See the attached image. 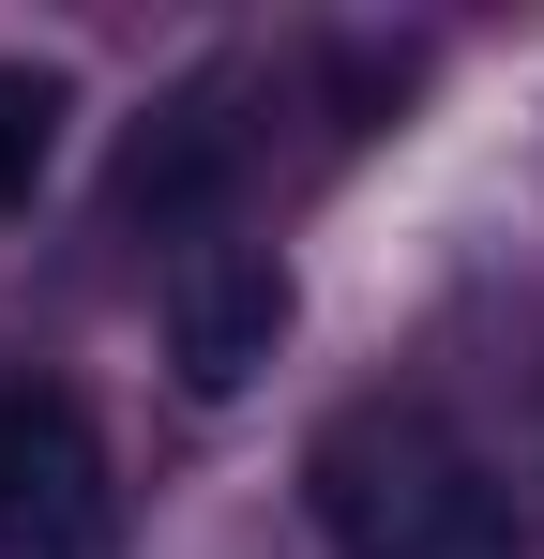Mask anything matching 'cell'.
<instances>
[{
    "label": "cell",
    "instance_id": "cell-1",
    "mask_svg": "<svg viewBox=\"0 0 544 559\" xmlns=\"http://www.w3.org/2000/svg\"><path fill=\"white\" fill-rule=\"evenodd\" d=\"M303 484H318L333 559H530L499 468L469 454L439 408H348V424L303 454Z\"/></svg>",
    "mask_w": 544,
    "mask_h": 559
},
{
    "label": "cell",
    "instance_id": "cell-3",
    "mask_svg": "<svg viewBox=\"0 0 544 559\" xmlns=\"http://www.w3.org/2000/svg\"><path fill=\"white\" fill-rule=\"evenodd\" d=\"M287 333V273L243 258V242H197L167 273V348H181V393H243Z\"/></svg>",
    "mask_w": 544,
    "mask_h": 559
},
{
    "label": "cell",
    "instance_id": "cell-2",
    "mask_svg": "<svg viewBox=\"0 0 544 559\" xmlns=\"http://www.w3.org/2000/svg\"><path fill=\"white\" fill-rule=\"evenodd\" d=\"M106 514V454L61 393H0V559H76Z\"/></svg>",
    "mask_w": 544,
    "mask_h": 559
},
{
    "label": "cell",
    "instance_id": "cell-4",
    "mask_svg": "<svg viewBox=\"0 0 544 559\" xmlns=\"http://www.w3.org/2000/svg\"><path fill=\"white\" fill-rule=\"evenodd\" d=\"M227 76H197V92L167 106V121H152V136H137V152H121V212H137V227H181V212H197V197L227 182V152H243V136H227Z\"/></svg>",
    "mask_w": 544,
    "mask_h": 559
},
{
    "label": "cell",
    "instance_id": "cell-5",
    "mask_svg": "<svg viewBox=\"0 0 544 559\" xmlns=\"http://www.w3.org/2000/svg\"><path fill=\"white\" fill-rule=\"evenodd\" d=\"M46 152H61V76L46 61H0V212L46 182Z\"/></svg>",
    "mask_w": 544,
    "mask_h": 559
}]
</instances>
